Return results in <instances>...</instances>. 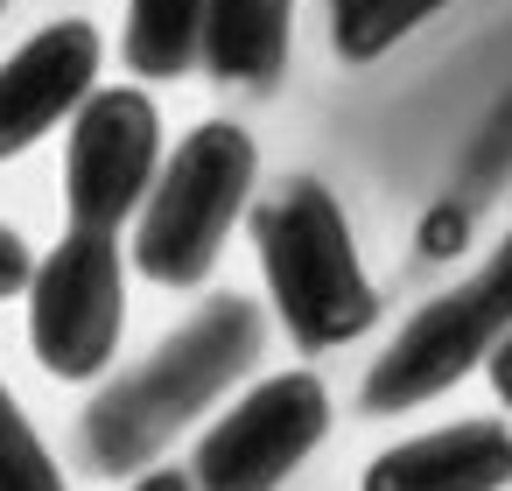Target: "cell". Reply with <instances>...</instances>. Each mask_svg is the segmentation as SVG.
<instances>
[{
    "instance_id": "1",
    "label": "cell",
    "mask_w": 512,
    "mask_h": 491,
    "mask_svg": "<svg viewBox=\"0 0 512 491\" xmlns=\"http://www.w3.org/2000/svg\"><path fill=\"white\" fill-rule=\"evenodd\" d=\"M267 344V316L246 295H211L183 330H169L134 372H120L78 421V449L99 477H141L211 400H225Z\"/></svg>"
},
{
    "instance_id": "2",
    "label": "cell",
    "mask_w": 512,
    "mask_h": 491,
    "mask_svg": "<svg viewBox=\"0 0 512 491\" xmlns=\"http://www.w3.org/2000/svg\"><path fill=\"white\" fill-rule=\"evenodd\" d=\"M246 225L274 316L295 337V351H337L379 323V288L351 246L344 204L316 176H281L274 190H260Z\"/></svg>"
},
{
    "instance_id": "3",
    "label": "cell",
    "mask_w": 512,
    "mask_h": 491,
    "mask_svg": "<svg viewBox=\"0 0 512 491\" xmlns=\"http://www.w3.org/2000/svg\"><path fill=\"white\" fill-rule=\"evenodd\" d=\"M253 183H260V148L246 127L232 120H204L176 141V155L155 169L148 204L134 211V267L155 288H197L232 225L253 211Z\"/></svg>"
},
{
    "instance_id": "4",
    "label": "cell",
    "mask_w": 512,
    "mask_h": 491,
    "mask_svg": "<svg viewBox=\"0 0 512 491\" xmlns=\"http://www.w3.org/2000/svg\"><path fill=\"white\" fill-rule=\"evenodd\" d=\"M505 330H512V232L491 246V260L470 281H456L449 295L421 302L393 330L386 358L365 372V393H358L365 414H407V407L449 393L463 372H477L491 358V344Z\"/></svg>"
},
{
    "instance_id": "5",
    "label": "cell",
    "mask_w": 512,
    "mask_h": 491,
    "mask_svg": "<svg viewBox=\"0 0 512 491\" xmlns=\"http://www.w3.org/2000/svg\"><path fill=\"white\" fill-rule=\"evenodd\" d=\"M127 288H120V232L71 225L29 281V351L50 379H99L120 351Z\"/></svg>"
},
{
    "instance_id": "6",
    "label": "cell",
    "mask_w": 512,
    "mask_h": 491,
    "mask_svg": "<svg viewBox=\"0 0 512 491\" xmlns=\"http://www.w3.org/2000/svg\"><path fill=\"white\" fill-rule=\"evenodd\" d=\"M330 435V393L316 372H274L246 400H232L204 435L190 470L211 491H274L302 470V456Z\"/></svg>"
},
{
    "instance_id": "7",
    "label": "cell",
    "mask_w": 512,
    "mask_h": 491,
    "mask_svg": "<svg viewBox=\"0 0 512 491\" xmlns=\"http://www.w3.org/2000/svg\"><path fill=\"white\" fill-rule=\"evenodd\" d=\"M155 169H162V113H155L148 92L113 85V92H92L71 113V148H64V211H71V225L120 232L148 204Z\"/></svg>"
},
{
    "instance_id": "8",
    "label": "cell",
    "mask_w": 512,
    "mask_h": 491,
    "mask_svg": "<svg viewBox=\"0 0 512 491\" xmlns=\"http://www.w3.org/2000/svg\"><path fill=\"white\" fill-rule=\"evenodd\" d=\"M99 78V29L85 15H64L36 29L8 64H0V162L29 155L50 127H64Z\"/></svg>"
},
{
    "instance_id": "9",
    "label": "cell",
    "mask_w": 512,
    "mask_h": 491,
    "mask_svg": "<svg viewBox=\"0 0 512 491\" xmlns=\"http://www.w3.org/2000/svg\"><path fill=\"white\" fill-rule=\"evenodd\" d=\"M505 484H512L505 421H456V428L393 442L358 477V491H505Z\"/></svg>"
},
{
    "instance_id": "10",
    "label": "cell",
    "mask_w": 512,
    "mask_h": 491,
    "mask_svg": "<svg viewBox=\"0 0 512 491\" xmlns=\"http://www.w3.org/2000/svg\"><path fill=\"white\" fill-rule=\"evenodd\" d=\"M295 0H211L204 8V71L239 92H267L288 71Z\"/></svg>"
},
{
    "instance_id": "11",
    "label": "cell",
    "mask_w": 512,
    "mask_h": 491,
    "mask_svg": "<svg viewBox=\"0 0 512 491\" xmlns=\"http://www.w3.org/2000/svg\"><path fill=\"white\" fill-rule=\"evenodd\" d=\"M204 8L211 0H127L120 57L134 78H190L204 64Z\"/></svg>"
},
{
    "instance_id": "12",
    "label": "cell",
    "mask_w": 512,
    "mask_h": 491,
    "mask_svg": "<svg viewBox=\"0 0 512 491\" xmlns=\"http://www.w3.org/2000/svg\"><path fill=\"white\" fill-rule=\"evenodd\" d=\"M435 8H449V0H323L330 50H337L344 64H372V57H386L400 36H414Z\"/></svg>"
},
{
    "instance_id": "13",
    "label": "cell",
    "mask_w": 512,
    "mask_h": 491,
    "mask_svg": "<svg viewBox=\"0 0 512 491\" xmlns=\"http://www.w3.org/2000/svg\"><path fill=\"white\" fill-rule=\"evenodd\" d=\"M0 491H71L64 470L50 463L36 421L22 414V400L0 386Z\"/></svg>"
},
{
    "instance_id": "14",
    "label": "cell",
    "mask_w": 512,
    "mask_h": 491,
    "mask_svg": "<svg viewBox=\"0 0 512 491\" xmlns=\"http://www.w3.org/2000/svg\"><path fill=\"white\" fill-rule=\"evenodd\" d=\"M29 281H36L29 239H22L15 225H0V302H8V295H29Z\"/></svg>"
},
{
    "instance_id": "15",
    "label": "cell",
    "mask_w": 512,
    "mask_h": 491,
    "mask_svg": "<svg viewBox=\"0 0 512 491\" xmlns=\"http://www.w3.org/2000/svg\"><path fill=\"white\" fill-rule=\"evenodd\" d=\"M134 491H211V484H204L197 470H176V463H162V470H155V463H148V470L134 477Z\"/></svg>"
},
{
    "instance_id": "16",
    "label": "cell",
    "mask_w": 512,
    "mask_h": 491,
    "mask_svg": "<svg viewBox=\"0 0 512 491\" xmlns=\"http://www.w3.org/2000/svg\"><path fill=\"white\" fill-rule=\"evenodd\" d=\"M484 379H491V393H498V400L512 407V330H505V337L491 344V358H484Z\"/></svg>"
},
{
    "instance_id": "17",
    "label": "cell",
    "mask_w": 512,
    "mask_h": 491,
    "mask_svg": "<svg viewBox=\"0 0 512 491\" xmlns=\"http://www.w3.org/2000/svg\"><path fill=\"white\" fill-rule=\"evenodd\" d=\"M0 8H8V0H0Z\"/></svg>"
}]
</instances>
